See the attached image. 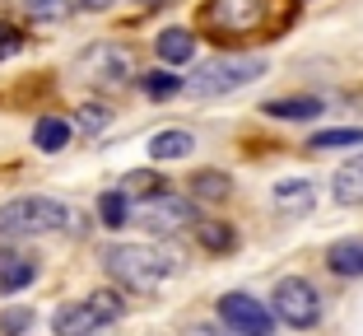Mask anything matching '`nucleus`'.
<instances>
[{"label":"nucleus","instance_id":"obj_7","mask_svg":"<svg viewBox=\"0 0 363 336\" xmlns=\"http://www.w3.org/2000/svg\"><path fill=\"white\" fill-rule=\"evenodd\" d=\"M270 313H275L279 323H289V327H317V318H321V299H317V290H312L303 276H289V281H279V285H275Z\"/></svg>","mask_w":363,"mask_h":336},{"label":"nucleus","instance_id":"obj_18","mask_svg":"<svg viewBox=\"0 0 363 336\" xmlns=\"http://www.w3.org/2000/svg\"><path fill=\"white\" fill-rule=\"evenodd\" d=\"M340 145H363V126H331V131H321V136H312L308 150L321 154V150H340Z\"/></svg>","mask_w":363,"mask_h":336},{"label":"nucleus","instance_id":"obj_10","mask_svg":"<svg viewBox=\"0 0 363 336\" xmlns=\"http://www.w3.org/2000/svg\"><path fill=\"white\" fill-rule=\"evenodd\" d=\"M33 276H38V261L33 257H23V252H0V290L5 294L33 285Z\"/></svg>","mask_w":363,"mask_h":336},{"label":"nucleus","instance_id":"obj_21","mask_svg":"<svg viewBox=\"0 0 363 336\" xmlns=\"http://www.w3.org/2000/svg\"><path fill=\"white\" fill-rule=\"evenodd\" d=\"M182 89V75H168V70H145V94L150 98H172Z\"/></svg>","mask_w":363,"mask_h":336},{"label":"nucleus","instance_id":"obj_26","mask_svg":"<svg viewBox=\"0 0 363 336\" xmlns=\"http://www.w3.org/2000/svg\"><path fill=\"white\" fill-rule=\"evenodd\" d=\"M159 173H130L126 178V192H140V196H150V192H159Z\"/></svg>","mask_w":363,"mask_h":336},{"label":"nucleus","instance_id":"obj_13","mask_svg":"<svg viewBox=\"0 0 363 336\" xmlns=\"http://www.w3.org/2000/svg\"><path fill=\"white\" fill-rule=\"evenodd\" d=\"M335 201L340 206H363V154H354L335 173Z\"/></svg>","mask_w":363,"mask_h":336},{"label":"nucleus","instance_id":"obj_16","mask_svg":"<svg viewBox=\"0 0 363 336\" xmlns=\"http://www.w3.org/2000/svg\"><path fill=\"white\" fill-rule=\"evenodd\" d=\"M33 145H38V150H47V154L65 150V145H70V121H61V117H43L38 126H33Z\"/></svg>","mask_w":363,"mask_h":336},{"label":"nucleus","instance_id":"obj_30","mask_svg":"<svg viewBox=\"0 0 363 336\" xmlns=\"http://www.w3.org/2000/svg\"><path fill=\"white\" fill-rule=\"evenodd\" d=\"M186 336H214V332H205V327H196V332H186Z\"/></svg>","mask_w":363,"mask_h":336},{"label":"nucleus","instance_id":"obj_22","mask_svg":"<svg viewBox=\"0 0 363 336\" xmlns=\"http://www.w3.org/2000/svg\"><path fill=\"white\" fill-rule=\"evenodd\" d=\"M33 332V308H5L0 313V336H23Z\"/></svg>","mask_w":363,"mask_h":336},{"label":"nucleus","instance_id":"obj_28","mask_svg":"<svg viewBox=\"0 0 363 336\" xmlns=\"http://www.w3.org/2000/svg\"><path fill=\"white\" fill-rule=\"evenodd\" d=\"M84 10H107V0H79Z\"/></svg>","mask_w":363,"mask_h":336},{"label":"nucleus","instance_id":"obj_5","mask_svg":"<svg viewBox=\"0 0 363 336\" xmlns=\"http://www.w3.org/2000/svg\"><path fill=\"white\" fill-rule=\"evenodd\" d=\"M130 220H135L140 229H150V234H182V229H196L201 220H196V206L191 196L182 192H150L140 196L135 206H130Z\"/></svg>","mask_w":363,"mask_h":336},{"label":"nucleus","instance_id":"obj_25","mask_svg":"<svg viewBox=\"0 0 363 336\" xmlns=\"http://www.w3.org/2000/svg\"><path fill=\"white\" fill-rule=\"evenodd\" d=\"M23 47V33L14 28V23H0V61H5V56H14Z\"/></svg>","mask_w":363,"mask_h":336},{"label":"nucleus","instance_id":"obj_8","mask_svg":"<svg viewBox=\"0 0 363 336\" xmlns=\"http://www.w3.org/2000/svg\"><path fill=\"white\" fill-rule=\"evenodd\" d=\"M79 75L89 80V85H107V89H121L130 75H135V56L126 52V47H89L84 61H79Z\"/></svg>","mask_w":363,"mask_h":336},{"label":"nucleus","instance_id":"obj_12","mask_svg":"<svg viewBox=\"0 0 363 336\" xmlns=\"http://www.w3.org/2000/svg\"><path fill=\"white\" fill-rule=\"evenodd\" d=\"M191 150H196V141H191V131H182V126L159 131V136L150 141V159H159V163H168V159H186Z\"/></svg>","mask_w":363,"mask_h":336},{"label":"nucleus","instance_id":"obj_6","mask_svg":"<svg viewBox=\"0 0 363 336\" xmlns=\"http://www.w3.org/2000/svg\"><path fill=\"white\" fill-rule=\"evenodd\" d=\"M121 313H126L121 294L103 290V294H89V299H79V304L56 308L52 327H56V336H103V327L117 323Z\"/></svg>","mask_w":363,"mask_h":336},{"label":"nucleus","instance_id":"obj_4","mask_svg":"<svg viewBox=\"0 0 363 336\" xmlns=\"http://www.w3.org/2000/svg\"><path fill=\"white\" fill-rule=\"evenodd\" d=\"M75 215L70 206L52 201V196H14L0 206V234L5 239H28V234H52V229H70Z\"/></svg>","mask_w":363,"mask_h":336},{"label":"nucleus","instance_id":"obj_14","mask_svg":"<svg viewBox=\"0 0 363 336\" xmlns=\"http://www.w3.org/2000/svg\"><path fill=\"white\" fill-rule=\"evenodd\" d=\"M154 47H159V56H163L168 65H186V61L196 56V38H191L186 28H163Z\"/></svg>","mask_w":363,"mask_h":336},{"label":"nucleus","instance_id":"obj_29","mask_svg":"<svg viewBox=\"0 0 363 336\" xmlns=\"http://www.w3.org/2000/svg\"><path fill=\"white\" fill-rule=\"evenodd\" d=\"M135 5H145V10H159V5H168V0H135Z\"/></svg>","mask_w":363,"mask_h":336},{"label":"nucleus","instance_id":"obj_15","mask_svg":"<svg viewBox=\"0 0 363 336\" xmlns=\"http://www.w3.org/2000/svg\"><path fill=\"white\" fill-rule=\"evenodd\" d=\"M326 266H331L335 276H363V239L331 243V252H326Z\"/></svg>","mask_w":363,"mask_h":336},{"label":"nucleus","instance_id":"obj_19","mask_svg":"<svg viewBox=\"0 0 363 336\" xmlns=\"http://www.w3.org/2000/svg\"><path fill=\"white\" fill-rule=\"evenodd\" d=\"M98 215H103L107 229H121L130 220V206H126V192H107L103 201H98Z\"/></svg>","mask_w":363,"mask_h":336},{"label":"nucleus","instance_id":"obj_27","mask_svg":"<svg viewBox=\"0 0 363 336\" xmlns=\"http://www.w3.org/2000/svg\"><path fill=\"white\" fill-rule=\"evenodd\" d=\"M79 126H84L89 136H94V131H103V126H107V112L89 103V108H79Z\"/></svg>","mask_w":363,"mask_h":336},{"label":"nucleus","instance_id":"obj_17","mask_svg":"<svg viewBox=\"0 0 363 336\" xmlns=\"http://www.w3.org/2000/svg\"><path fill=\"white\" fill-rule=\"evenodd\" d=\"M275 206L294 210V215H308V210H312V187L303 183V178H289V183L275 187Z\"/></svg>","mask_w":363,"mask_h":336},{"label":"nucleus","instance_id":"obj_11","mask_svg":"<svg viewBox=\"0 0 363 336\" xmlns=\"http://www.w3.org/2000/svg\"><path fill=\"white\" fill-rule=\"evenodd\" d=\"M321 112H326L321 98H275V103H266V117L275 121H312Z\"/></svg>","mask_w":363,"mask_h":336},{"label":"nucleus","instance_id":"obj_24","mask_svg":"<svg viewBox=\"0 0 363 336\" xmlns=\"http://www.w3.org/2000/svg\"><path fill=\"white\" fill-rule=\"evenodd\" d=\"M65 5H70V0H23V10H28L33 19H61Z\"/></svg>","mask_w":363,"mask_h":336},{"label":"nucleus","instance_id":"obj_9","mask_svg":"<svg viewBox=\"0 0 363 336\" xmlns=\"http://www.w3.org/2000/svg\"><path fill=\"white\" fill-rule=\"evenodd\" d=\"M219 318H224L238 336H270L275 332V313H270L266 304H257L252 294H224V299H219Z\"/></svg>","mask_w":363,"mask_h":336},{"label":"nucleus","instance_id":"obj_20","mask_svg":"<svg viewBox=\"0 0 363 336\" xmlns=\"http://www.w3.org/2000/svg\"><path fill=\"white\" fill-rule=\"evenodd\" d=\"M196 234H201V243H205L210 252H228V248H233V229H228V224L201 220V224H196Z\"/></svg>","mask_w":363,"mask_h":336},{"label":"nucleus","instance_id":"obj_3","mask_svg":"<svg viewBox=\"0 0 363 336\" xmlns=\"http://www.w3.org/2000/svg\"><path fill=\"white\" fill-rule=\"evenodd\" d=\"M103 271L126 290H154L168 281L172 257H163L159 248H145V243H112V248H103Z\"/></svg>","mask_w":363,"mask_h":336},{"label":"nucleus","instance_id":"obj_23","mask_svg":"<svg viewBox=\"0 0 363 336\" xmlns=\"http://www.w3.org/2000/svg\"><path fill=\"white\" fill-rule=\"evenodd\" d=\"M191 187H196V196H228V178L224 173H196L191 178Z\"/></svg>","mask_w":363,"mask_h":336},{"label":"nucleus","instance_id":"obj_1","mask_svg":"<svg viewBox=\"0 0 363 336\" xmlns=\"http://www.w3.org/2000/svg\"><path fill=\"white\" fill-rule=\"evenodd\" d=\"M294 0H210L201 10L205 33L214 43H266L289 28Z\"/></svg>","mask_w":363,"mask_h":336},{"label":"nucleus","instance_id":"obj_2","mask_svg":"<svg viewBox=\"0 0 363 336\" xmlns=\"http://www.w3.org/2000/svg\"><path fill=\"white\" fill-rule=\"evenodd\" d=\"M261 75H266V61H261V56H214V61L196 65L191 75L182 80V94L224 98V94H238V89L257 85Z\"/></svg>","mask_w":363,"mask_h":336}]
</instances>
